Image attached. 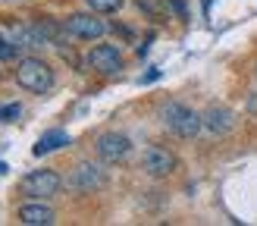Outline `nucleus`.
<instances>
[{"label":"nucleus","instance_id":"obj_15","mask_svg":"<svg viewBox=\"0 0 257 226\" xmlns=\"http://www.w3.org/2000/svg\"><path fill=\"white\" fill-rule=\"evenodd\" d=\"M13 57H16V44H13V38H10V41H7V38L4 35H0V60H13Z\"/></svg>","mask_w":257,"mask_h":226},{"label":"nucleus","instance_id":"obj_2","mask_svg":"<svg viewBox=\"0 0 257 226\" xmlns=\"http://www.w3.org/2000/svg\"><path fill=\"white\" fill-rule=\"evenodd\" d=\"M163 123H166V129L176 132L179 138H195L204 129V117H198L191 107L179 104V100H170V104L163 107Z\"/></svg>","mask_w":257,"mask_h":226},{"label":"nucleus","instance_id":"obj_4","mask_svg":"<svg viewBox=\"0 0 257 226\" xmlns=\"http://www.w3.org/2000/svg\"><path fill=\"white\" fill-rule=\"evenodd\" d=\"M60 188H63V179L54 170H32L29 176H22V182H19V192L29 195V198H38V201L54 198Z\"/></svg>","mask_w":257,"mask_h":226},{"label":"nucleus","instance_id":"obj_12","mask_svg":"<svg viewBox=\"0 0 257 226\" xmlns=\"http://www.w3.org/2000/svg\"><path fill=\"white\" fill-rule=\"evenodd\" d=\"M72 142L69 132H63V129H50L44 132L41 138H38V145H35V154L41 157V154H50V151H60V148H66Z\"/></svg>","mask_w":257,"mask_h":226},{"label":"nucleus","instance_id":"obj_16","mask_svg":"<svg viewBox=\"0 0 257 226\" xmlns=\"http://www.w3.org/2000/svg\"><path fill=\"white\" fill-rule=\"evenodd\" d=\"M19 113H22L19 104H7V107H0V120H4V123H16Z\"/></svg>","mask_w":257,"mask_h":226},{"label":"nucleus","instance_id":"obj_14","mask_svg":"<svg viewBox=\"0 0 257 226\" xmlns=\"http://www.w3.org/2000/svg\"><path fill=\"white\" fill-rule=\"evenodd\" d=\"M85 4H88V10H94V13H116V10H122L125 0H85Z\"/></svg>","mask_w":257,"mask_h":226},{"label":"nucleus","instance_id":"obj_13","mask_svg":"<svg viewBox=\"0 0 257 226\" xmlns=\"http://www.w3.org/2000/svg\"><path fill=\"white\" fill-rule=\"evenodd\" d=\"M135 7L154 22H166L170 19V0H135Z\"/></svg>","mask_w":257,"mask_h":226},{"label":"nucleus","instance_id":"obj_8","mask_svg":"<svg viewBox=\"0 0 257 226\" xmlns=\"http://www.w3.org/2000/svg\"><path fill=\"white\" fill-rule=\"evenodd\" d=\"M88 66L100 75H116L122 69V54L113 44H97L88 50Z\"/></svg>","mask_w":257,"mask_h":226},{"label":"nucleus","instance_id":"obj_6","mask_svg":"<svg viewBox=\"0 0 257 226\" xmlns=\"http://www.w3.org/2000/svg\"><path fill=\"white\" fill-rule=\"evenodd\" d=\"M141 167H145V173L154 176V179H163V176H170L176 170V154L160 148V145H148L141 151Z\"/></svg>","mask_w":257,"mask_h":226},{"label":"nucleus","instance_id":"obj_11","mask_svg":"<svg viewBox=\"0 0 257 226\" xmlns=\"http://www.w3.org/2000/svg\"><path fill=\"white\" fill-rule=\"evenodd\" d=\"M13 44H16V50H32V47H41L44 38L38 32V25H16L13 29Z\"/></svg>","mask_w":257,"mask_h":226},{"label":"nucleus","instance_id":"obj_10","mask_svg":"<svg viewBox=\"0 0 257 226\" xmlns=\"http://www.w3.org/2000/svg\"><path fill=\"white\" fill-rule=\"evenodd\" d=\"M19 220L25 223V226H50L57 220V213H54V207H47V204H41V201H32V204H22L19 207Z\"/></svg>","mask_w":257,"mask_h":226},{"label":"nucleus","instance_id":"obj_9","mask_svg":"<svg viewBox=\"0 0 257 226\" xmlns=\"http://www.w3.org/2000/svg\"><path fill=\"white\" fill-rule=\"evenodd\" d=\"M232 126H235V117H232V110H229V107L213 104V107H207V113H204V129L213 132V135L232 132Z\"/></svg>","mask_w":257,"mask_h":226},{"label":"nucleus","instance_id":"obj_5","mask_svg":"<svg viewBox=\"0 0 257 226\" xmlns=\"http://www.w3.org/2000/svg\"><path fill=\"white\" fill-rule=\"evenodd\" d=\"M63 29H66V35L72 38H82V41H94V38H100L107 32V22L94 16L91 13H72V16L63 19Z\"/></svg>","mask_w":257,"mask_h":226},{"label":"nucleus","instance_id":"obj_17","mask_svg":"<svg viewBox=\"0 0 257 226\" xmlns=\"http://www.w3.org/2000/svg\"><path fill=\"white\" fill-rule=\"evenodd\" d=\"M210 7H213V0H201V10H204V16H210Z\"/></svg>","mask_w":257,"mask_h":226},{"label":"nucleus","instance_id":"obj_7","mask_svg":"<svg viewBox=\"0 0 257 226\" xmlns=\"http://www.w3.org/2000/svg\"><path fill=\"white\" fill-rule=\"evenodd\" d=\"M132 154V138L122 132H104L97 135V157L104 163H119Z\"/></svg>","mask_w":257,"mask_h":226},{"label":"nucleus","instance_id":"obj_3","mask_svg":"<svg viewBox=\"0 0 257 226\" xmlns=\"http://www.w3.org/2000/svg\"><path fill=\"white\" fill-rule=\"evenodd\" d=\"M104 185H107V170L100 167V163H91V160L75 163V170L69 173V179H66V188H72V192H79V195L100 192Z\"/></svg>","mask_w":257,"mask_h":226},{"label":"nucleus","instance_id":"obj_1","mask_svg":"<svg viewBox=\"0 0 257 226\" xmlns=\"http://www.w3.org/2000/svg\"><path fill=\"white\" fill-rule=\"evenodd\" d=\"M16 82L32 94H47L54 88V69L41 57H22L16 66Z\"/></svg>","mask_w":257,"mask_h":226}]
</instances>
